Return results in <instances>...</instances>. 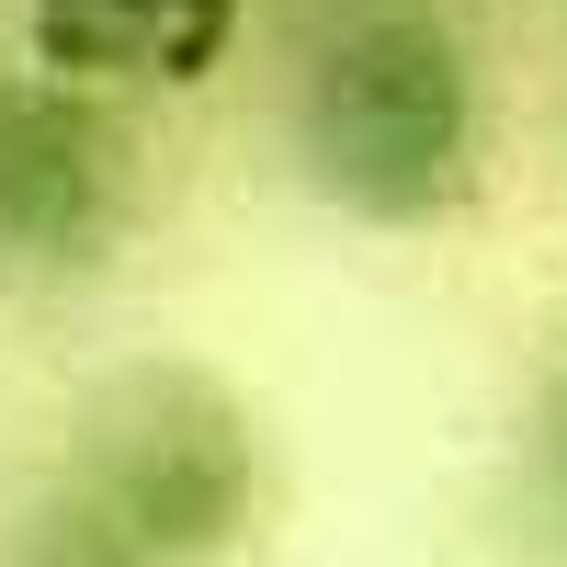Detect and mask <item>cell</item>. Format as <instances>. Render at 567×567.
<instances>
[{
  "instance_id": "obj_3",
  "label": "cell",
  "mask_w": 567,
  "mask_h": 567,
  "mask_svg": "<svg viewBox=\"0 0 567 567\" xmlns=\"http://www.w3.org/2000/svg\"><path fill=\"white\" fill-rule=\"evenodd\" d=\"M250 0H23V45L69 91H194L227 69Z\"/></svg>"
},
{
  "instance_id": "obj_4",
  "label": "cell",
  "mask_w": 567,
  "mask_h": 567,
  "mask_svg": "<svg viewBox=\"0 0 567 567\" xmlns=\"http://www.w3.org/2000/svg\"><path fill=\"white\" fill-rule=\"evenodd\" d=\"M103 182H114V136L23 91L0 103V227L12 239H91L103 227Z\"/></svg>"
},
{
  "instance_id": "obj_2",
  "label": "cell",
  "mask_w": 567,
  "mask_h": 567,
  "mask_svg": "<svg viewBox=\"0 0 567 567\" xmlns=\"http://www.w3.org/2000/svg\"><path fill=\"white\" fill-rule=\"evenodd\" d=\"M69 488L103 511V523L159 556V567H205L250 534L261 511V454L239 432V409L194 374H136V386L103 398V420L80 432Z\"/></svg>"
},
{
  "instance_id": "obj_5",
  "label": "cell",
  "mask_w": 567,
  "mask_h": 567,
  "mask_svg": "<svg viewBox=\"0 0 567 567\" xmlns=\"http://www.w3.org/2000/svg\"><path fill=\"white\" fill-rule=\"evenodd\" d=\"M0 567H159V556H136V545L103 523V511H91V499L58 477V488H45V499L23 511V523H12Z\"/></svg>"
},
{
  "instance_id": "obj_1",
  "label": "cell",
  "mask_w": 567,
  "mask_h": 567,
  "mask_svg": "<svg viewBox=\"0 0 567 567\" xmlns=\"http://www.w3.org/2000/svg\"><path fill=\"white\" fill-rule=\"evenodd\" d=\"M296 148L318 171L329 205H352L363 227H420L465 194V148H477V80H465V45L386 0V12H352L318 45L307 103H296Z\"/></svg>"
},
{
  "instance_id": "obj_6",
  "label": "cell",
  "mask_w": 567,
  "mask_h": 567,
  "mask_svg": "<svg viewBox=\"0 0 567 567\" xmlns=\"http://www.w3.org/2000/svg\"><path fill=\"white\" fill-rule=\"evenodd\" d=\"M545 499L567 511V386H556V409H545Z\"/></svg>"
}]
</instances>
